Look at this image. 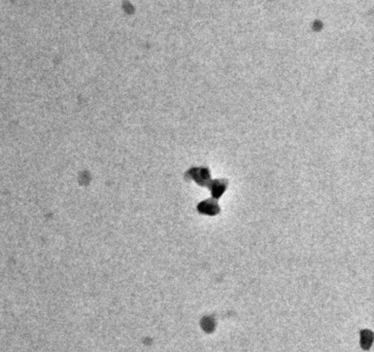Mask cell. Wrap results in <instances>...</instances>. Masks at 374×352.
I'll list each match as a JSON object with an SVG mask.
<instances>
[{
  "label": "cell",
  "instance_id": "1",
  "mask_svg": "<svg viewBox=\"0 0 374 352\" xmlns=\"http://www.w3.org/2000/svg\"><path fill=\"white\" fill-rule=\"evenodd\" d=\"M188 174L190 175L191 178H193L198 183L199 186L208 188L209 183L211 182L210 172L207 167H199V168L195 167L188 172Z\"/></svg>",
  "mask_w": 374,
  "mask_h": 352
},
{
  "label": "cell",
  "instance_id": "2",
  "mask_svg": "<svg viewBox=\"0 0 374 352\" xmlns=\"http://www.w3.org/2000/svg\"><path fill=\"white\" fill-rule=\"evenodd\" d=\"M198 211L203 214H206V216L213 217L220 213L221 208L219 204H217L215 199H207V200L201 202L198 205Z\"/></svg>",
  "mask_w": 374,
  "mask_h": 352
},
{
  "label": "cell",
  "instance_id": "3",
  "mask_svg": "<svg viewBox=\"0 0 374 352\" xmlns=\"http://www.w3.org/2000/svg\"><path fill=\"white\" fill-rule=\"evenodd\" d=\"M227 187H228V180L227 179L211 180V182L209 183V186H208V188L210 189L212 198L215 199V200H217V199H220L222 197V195L227 190Z\"/></svg>",
  "mask_w": 374,
  "mask_h": 352
}]
</instances>
